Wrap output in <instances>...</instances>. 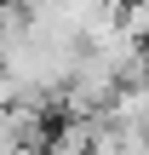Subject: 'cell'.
Here are the masks:
<instances>
[{
    "mask_svg": "<svg viewBox=\"0 0 149 155\" xmlns=\"http://www.w3.org/2000/svg\"><path fill=\"white\" fill-rule=\"evenodd\" d=\"M144 75H149V40H144Z\"/></svg>",
    "mask_w": 149,
    "mask_h": 155,
    "instance_id": "cell-5",
    "label": "cell"
},
{
    "mask_svg": "<svg viewBox=\"0 0 149 155\" xmlns=\"http://www.w3.org/2000/svg\"><path fill=\"white\" fill-rule=\"evenodd\" d=\"M80 63V46L52 35L46 23H34L23 12V0H6L0 6V69L17 81V98L23 104H46L69 86Z\"/></svg>",
    "mask_w": 149,
    "mask_h": 155,
    "instance_id": "cell-1",
    "label": "cell"
},
{
    "mask_svg": "<svg viewBox=\"0 0 149 155\" xmlns=\"http://www.w3.org/2000/svg\"><path fill=\"white\" fill-rule=\"evenodd\" d=\"M23 12H29L34 23H46L52 35L86 46V40H92V35L121 12V0H23Z\"/></svg>",
    "mask_w": 149,
    "mask_h": 155,
    "instance_id": "cell-2",
    "label": "cell"
},
{
    "mask_svg": "<svg viewBox=\"0 0 149 155\" xmlns=\"http://www.w3.org/2000/svg\"><path fill=\"white\" fill-rule=\"evenodd\" d=\"M11 104H23V98H17V81L0 69V109H11Z\"/></svg>",
    "mask_w": 149,
    "mask_h": 155,
    "instance_id": "cell-3",
    "label": "cell"
},
{
    "mask_svg": "<svg viewBox=\"0 0 149 155\" xmlns=\"http://www.w3.org/2000/svg\"><path fill=\"white\" fill-rule=\"evenodd\" d=\"M121 155H149V138H132V132H126V150Z\"/></svg>",
    "mask_w": 149,
    "mask_h": 155,
    "instance_id": "cell-4",
    "label": "cell"
}]
</instances>
